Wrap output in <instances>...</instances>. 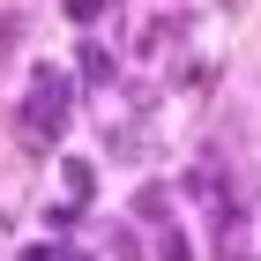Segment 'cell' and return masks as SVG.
<instances>
[{"instance_id":"6da1fadb","label":"cell","mask_w":261,"mask_h":261,"mask_svg":"<svg viewBox=\"0 0 261 261\" xmlns=\"http://www.w3.org/2000/svg\"><path fill=\"white\" fill-rule=\"evenodd\" d=\"M60 127H67V75L60 67H38V82H30V97H22V112H15V135L30 142V149H53Z\"/></svg>"},{"instance_id":"7a4b0ae2","label":"cell","mask_w":261,"mask_h":261,"mask_svg":"<svg viewBox=\"0 0 261 261\" xmlns=\"http://www.w3.org/2000/svg\"><path fill=\"white\" fill-rule=\"evenodd\" d=\"M112 149H120V157H149V149H157V127H149V120H127V127H112Z\"/></svg>"},{"instance_id":"3957f363","label":"cell","mask_w":261,"mask_h":261,"mask_svg":"<svg viewBox=\"0 0 261 261\" xmlns=\"http://www.w3.org/2000/svg\"><path fill=\"white\" fill-rule=\"evenodd\" d=\"M82 75H90V82H112V53H105V45H97V38L82 45Z\"/></svg>"},{"instance_id":"277c9868","label":"cell","mask_w":261,"mask_h":261,"mask_svg":"<svg viewBox=\"0 0 261 261\" xmlns=\"http://www.w3.org/2000/svg\"><path fill=\"white\" fill-rule=\"evenodd\" d=\"M15 45H22V15H0V67L15 60Z\"/></svg>"},{"instance_id":"5b68a950","label":"cell","mask_w":261,"mask_h":261,"mask_svg":"<svg viewBox=\"0 0 261 261\" xmlns=\"http://www.w3.org/2000/svg\"><path fill=\"white\" fill-rule=\"evenodd\" d=\"M157 254H164V261H194V246H187L179 231H164V239H157Z\"/></svg>"},{"instance_id":"8992f818","label":"cell","mask_w":261,"mask_h":261,"mask_svg":"<svg viewBox=\"0 0 261 261\" xmlns=\"http://www.w3.org/2000/svg\"><path fill=\"white\" fill-rule=\"evenodd\" d=\"M67 15H75V22H97V0H67Z\"/></svg>"},{"instance_id":"52a82bcc","label":"cell","mask_w":261,"mask_h":261,"mask_svg":"<svg viewBox=\"0 0 261 261\" xmlns=\"http://www.w3.org/2000/svg\"><path fill=\"white\" fill-rule=\"evenodd\" d=\"M30 261H82V254H67V246H38Z\"/></svg>"}]
</instances>
